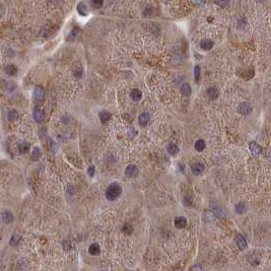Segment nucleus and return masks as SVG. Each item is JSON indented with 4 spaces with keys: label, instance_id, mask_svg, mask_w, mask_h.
Wrapping results in <instances>:
<instances>
[{
    "label": "nucleus",
    "instance_id": "f257e3e1",
    "mask_svg": "<svg viewBox=\"0 0 271 271\" xmlns=\"http://www.w3.org/2000/svg\"><path fill=\"white\" fill-rule=\"evenodd\" d=\"M121 191H122L121 186H120L118 183H112L111 185L107 188L106 197H107V199H109V200L113 201L119 197L120 194H121Z\"/></svg>",
    "mask_w": 271,
    "mask_h": 271
},
{
    "label": "nucleus",
    "instance_id": "f03ea898",
    "mask_svg": "<svg viewBox=\"0 0 271 271\" xmlns=\"http://www.w3.org/2000/svg\"><path fill=\"white\" fill-rule=\"evenodd\" d=\"M238 111H239L240 114L242 115H250L252 113L253 108L251 106V104L247 103V102H244V103H241L238 108Z\"/></svg>",
    "mask_w": 271,
    "mask_h": 271
},
{
    "label": "nucleus",
    "instance_id": "7ed1b4c3",
    "mask_svg": "<svg viewBox=\"0 0 271 271\" xmlns=\"http://www.w3.org/2000/svg\"><path fill=\"white\" fill-rule=\"evenodd\" d=\"M125 174L128 178H134L138 175V169L136 166L134 165H129L128 167L126 168V171H125Z\"/></svg>",
    "mask_w": 271,
    "mask_h": 271
},
{
    "label": "nucleus",
    "instance_id": "20e7f679",
    "mask_svg": "<svg viewBox=\"0 0 271 271\" xmlns=\"http://www.w3.org/2000/svg\"><path fill=\"white\" fill-rule=\"evenodd\" d=\"M191 170H192L193 174H195V175H201L204 171V166L201 163H195L191 166Z\"/></svg>",
    "mask_w": 271,
    "mask_h": 271
},
{
    "label": "nucleus",
    "instance_id": "39448f33",
    "mask_svg": "<svg viewBox=\"0 0 271 271\" xmlns=\"http://www.w3.org/2000/svg\"><path fill=\"white\" fill-rule=\"evenodd\" d=\"M186 224H187V219H186L185 217H183V216L176 217L175 226L177 227V229H184V227L186 226Z\"/></svg>",
    "mask_w": 271,
    "mask_h": 271
},
{
    "label": "nucleus",
    "instance_id": "423d86ee",
    "mask_svg": "<svg viewBox=\"0 0 271 271\" xmlns=\"http://www.w3.org/2000/svg\"><path fill=\"white\" fill-rule=\"evenodd\" d=\"M237 245H238V247H239V249L241 250V251H244V250L247 248V242H246V240L244 239V237H243L242 235H238Z\"/></svg>",
    "mask_w": 271,
    "mask_h": 271
},
{
    "label": "nucleus",
    "instance_id": "0eeeda50",
    "mask_svg": "<svg viewBox=\"0 0 271 271\" xmlns=\"http://www.w3.org/2000/svg\"><path fill=\"white\" fill-rule=\"evenodd\" d=\"M130 97H131V99H133V101L138 102V101H140L141 98H142V93H141L140 89L134 88V89H132L131 93H130Z\"/></svg>",
    "mask_w": 271,
    "mask_h": 271
},
{
    "label": "nucleus",
    "instance_id": "6e6552de",
    "mask_svg": "<svg viewBox=\"0 0 271 271\" xmlns=\"http://www.w3.org/2000/svg\"><path fill=\"white\" fill-rule=\"evenodd\" d=\"M206 94L210 99H215L217 97H218V89H217L215 86H211V88H209L207 89Z\"/></svg>",
    "mask_w": 271,
    "mask_h": 271
},
{
    "label": "nucleus",
    "instance_id": "1a4fd4ad",
    "mask_svg": "<svg viewBox=\"0 0 271 271\" xmlns=\"http://www.w3.org/2000/svg\"><path fill=\"white\" fill-rule=\"evenodd\" d=\"M138 120H139V124L141 125V126H146L147 123L150 120V115L148 113H142L139 116Z\"/></svg>",
    "mask_w": 271,
    "mask_h": 271
},
{
    "label": "nucleus",
    "instance_id": "9d476101",
    "mask_svg": "<svg viewBox=\"0 0 271 271\" xmlns=\"http://www.w3.org/2000/svg\"><path fill=\"white\" fill-rule=\"evenodd\" d=\"M200 47L203 50H210L213 47V42L209 39H204L200 42Z\"/></svg>",
    "mask_w": 271,
    "mask_h": 271
},
{
    "label": "nucleus",
    "instance_id": "9b49d317",
    "mask_svg": "<svg viewBox=\"0 0 271 271\" xmlns=\"http://www.w3.org/2000/svg\"><path fill=\"white\" fill-rule=\"evenodd\" d=\"M34 96L37 101H41L43 98H44L45 96V93H44V89H43L41 86H37V88H35L34 91Z\"/></svg>",
    "mask_w": 271,
    "mask_h": 271
},
{
    "label": "nucleus",
    "instance_id": "f8f14e48",
    "mask_svg": "<svg viewBox=\"0 0 271 271\" xmlns=\"http://www.w3.org/2000/svg\"><path fill=\"white\" fill-rule=\"evenodd\" d=\"M4 71H5V73H6L7 75L14 76L15 74H16V72H17V68L15 67L13 64H9V65H7L6 67L4 68Z\"/></svg>",
    "mask_w": 271,
    "mask_h": 271
},
{
    "label": "nucleus",
    "instance_id": "ddd939ff",
    "mask_svg": "<svg viewBox=\"0 0 271 271\" xmlns=\"http://www.w3.org/2000/svg\"><path fill=\"white\" fill-rule=\"evenodd\" d=\"M99 252H101V248L98 244H93L91 245L88 248V253L91 255H93V256H97V255L99 254Z\"/></svg>",
    "mask_w": 271,
    "mask_h": 271
},
{
    "label": "nucleus",
    "instance_id": "4468645a",
    "mask_svg": "<svg viewBox=\"0 0 271 271\" xmlns=\"http://www.w3.org/2000/svg\"><path fill=\"white\" fill-rule=\"evenodd\" d=\"M250 150H251V152L253 153V154H256V155L260 154V153H261V151H262L261 147H260L256 142H251V143H250Z\"/></svg>",
    "mask_w": 271,
    "mask_h": 271
},
{
    "label": "nucleus",
    "instance_id": "2eb2a0df",
    "mask_svg": "<svg viewBox=\"0 0 271 271\" xmlns=\"http://www.w3.org/2000/svg\"><path fill=\"white\" fill-rule=\"evenodd\" d=\"M2 219H3V221L5 223H9V222H11L13 221V215H12V213L10 211L6 210L2 213Z\"/></svg>",
    "mask_w": 271,
    "mask_h": 271
},
{
    "label": "nucleus",
    "instance_id": "dca6fc26",
    "mask_svg": "<svg viewBox=\"0 0 271 271\" xmlns=\"http://www.w3.org/2000/svg\"><path fill=\"white\" fill-rule=\"evenodd\" d=\"M181 93H182L183 96L188 97L191 94V86L189 83H184L181 86Z\"/></svg>",
    "mask_w": 271,
    "mask_h": 271
},
{
    "label": "nucleus",
    "instance_id": "f3484780",
    "mask_svg": "<svg viewBox=\"0 0 271 271\" xmlns=\"http://www.w3.org/2000/svg\"><path fill=\"white\" fill-rule=\"evenodd\" d=\"M167 149H168V152L172 155H176L179 152V147L175 144V143H170V144L168 145Z\"/></svg>",
    "mask_w": 271,
    "mask_h": 271
},
{
    "label": "nucleus",
    "instance_id": "a211bd4d",
    "mask_svg": "<svg viewBox=\"0 0 271 271\" xmlns=\"http://www.w3.org/2000/svg\"><path fill=\"white\" fill-rule=\"evenodd\" d=\"M30 150V144L27 142H22L19 145V151L22 154H25Z\"/></svg>",
    "mask_w": 271,
    "mask_h": 271
},
{
    "label": "nucleus",
    "instance_id": "6ab92c4d",
    "mask_svg": "<svg viewBox=\"0 0 271 271\" xmlns=\"http://www.w3.org/2000/svg\"><path fill=\"white\" fill-rule=\"evenodd\" d=\"M111 114L109 113V112L107 111H103L99 113V119H101L102 123H106V122H108L110 119H111Z\"/></svg>",
    "mask_w": 271,
    "mask_h": 271
},
{
    "label": "nucleus",
    "instance_id": "aec40b11",
    "mask_svg": "<svg viewBox=\"0 0 271 271\" xmlns=\"http://www.w3.org/2000/svg\"><path fill=\"white\" fill-rule=\"evenodd\" d=\"M34 118L37 122H42L43 121V113L39 108L34 109Z\"/></svg>",
    "mask_w": 271,
    "mask_h": 271
},
{
    "label": "nucleus",
    "instance_id": "412c9836",
    "mask_svg": "<svg viewBox=\"0 0 271 271\" xmlns=\"http://www.w3.org/2000/svg\"><path fill=\"white\" fill-rule=\"evenodd\" d=\"M194 146H195V149L197 150V151H202L206 146L205 141L202 139H199L195 142V145H194Z\"/></svg>",
    "mask_w": 271,
    "mask_h": 271
},
{
    "label": "nucleus",
    "instance_id": "4be33fe9",
    "mask_svg": "<svg viewBox=\"0 0 271 271\" xmlns=\"http://www.w3.org/2000/svg\"><path fill=\"white\" fill-rule=\"evenodd\" d=\"M235 209H236V212L239 214H244L245 211H246V205H245V203L243 202H240L238 203L236 206H235Z\"/></svg>",
    "mask_w": 271,
    "mask_h": 271
},
{
    "label": "nucleus",
    "instance_id": "5701e85b",
    "mask_svg": "<svg viewBox=\"0 0 271 271\" xmlns=\"http://www.w3.org/2000/svg\"><path fill=\"white\" fill-rule=\"evenodd\" d=\"M211 208H212V210H213L214 213H215L218 217H223V216H224V211L222 210V208H221L219 206H217V205H212V206H211Z\"/></svg>",
    "mask_w": 271,
    "mask_h": 271
},
{
    "label": "nucleus",
    "instance_id": "b1692460",
    "mask_svg": "<svg viewBox=\"0 0 271 271\" xmlns=\"http://www.w3.org/2000/svg\"><path fill=\"white\" fill-rule=\"evenodd\" d=\"M41 157V150L39 147H35L34 149H33V154H32V160H35V162H37V160H39Z\"/></svg>",
    "mask_w": 271,
    "mask_h": 271
},
{
    "label": "nucleus",
    "instance_id": "393cba45",
    "mask_svg": "<svg viewBox=\"0 0 271 271\" xmlns=\"http://www.w3.org/2000/svg\"><path fill=\"white\" fill-rule=\"evenodd\" d=\"M77 10H78L79 14H81V15H86V13H88V8H86L85 4H84L83 2H80V3H78Z\"/></svg>",
    "mask_w": 271,
    "mask_h": 271
},
{
    "label": "nucleus",
    "instance_id": "a878e982",
    "mask_svg": "<svg viewBox=\"0 0 271 271\" xmlns=\"http://www.w3.org/2000/svg\"><path fill=\"white\" fill-rule=\"evenodd\" d=\"M8 120L9 121H11V122H13V121H15L17 118H19V113H17V111L16 110H11V111L9 112L8 113Z\"/></svg>",
    "mask_w": 271,
    "mask_h": 271
},
{
    "label": "nucleus",
    "instance_id": "bb28decb",
    "mask_svg": "<svg viewBox=\"0 0 271 271\" xmlns=\"http://www.w3.org/2000/svg\"><path fill=\"white\" fill-rule=\"evenodd\" d=\"M19 240H20L19 236H17V235H13L12 238H11V240H10V244H11L12 246H16V245L19 244Z\"/></svg>",
    "mask_w": 271,
    "mask_h": 271
},
{
    "label": "nucleus",
    "instance_id": "cd10ccee",
    "mask_svg": "<svg viewBox=\"0 0 271 271\" xmlns=\"http://www.w3.org/2000/svg\"><path fill=\"white\" fill-rule=\"evenodd\" d=\"M194 77H195L196 81H198L199 77H200V67L198 65H196L195 68H194Z\"/></svg>",
    "mask_w": 271,
    "mask_h": 271
},
{
    "label": "nucleus",
    "instance_id": "c85d7f7f",
    "mask_svg": "<svg viewBox=\"0 0 271 271\" xmlns=\"http://www.w3.org/2000/svg\"><path fill=\"white\" fill-rule=\"evenodd\" d=\"M123 232L126 235H130L132 232H133V227L130 226V224H125V226H123Z\"/></svg>",
    "mask_w": 271,
    "mask_h": 271
},
{
    "label": "nucleus",
    "instance_id": "c756f323",
    "mask_svg": "<svg viewBox=\"0 0 271 271\" xmlns=\"http://www.w3.org/2000/svg\"><path fill=\"white\" fill-rule=\"evenodd\" d=\"M91 5H93L94 8H99L103 5V1H97V0H94L91 1Z\"/></svg>",
    "mask_w": 271,
    "mask_h": 271
},
{
    "label": "nucleus",
    "instance_id": "7c9ffc66",
    "mask_svg": "<svg viewBox=\"0 0 271 271\" xmlns=\"http://www.w3.org/2000/svg\"><path fill=\"white\" fill-rule=\"evenodd\" d=\"M88 174L89 175V177H94V167H89L88 170Z\"/></svg>",
    "mask_w": 271,
    "mask_h": 271
},
{
    "label": "nucleus",
    "instance_id": "2f4dec72",
    "mask_svg": "<svg viewBox=\"0 0 271 271\" xmlns=\"http://www.w3.org/2000/svg\"><path fill=\"white\" fill-rule=\"evenodd\" d=\"M70 246H71V245H70V243H69L68 241L64 243V249L65 250H69V249H70V248H71Z\"/></svg>",
    "mask_w": 271,
    "mask_h": 271
}]
</instances>
